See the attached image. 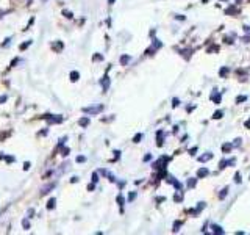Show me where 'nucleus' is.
<instances>
[{
  "label": "nucleus",
  "mask_w": 250,
  "mask_h": 235,
  "mask_svg": "<svg viewBox=\"0 0 250 235\" xmlns=\"http://www.w3.org/2000/svg\"><path fill=\"white\" fill-rule=\"evenodd\" d=\"M5 100H6V96H2V97H0V104H3Z\"/></svg>",
  "instance_id": "11"
},
{
  "label": "nucleus",
  "mask_w": 250,
  "mask_h": 235,
  "mask_svg": "<svg viewBox=\"0 0 250 235\" xmlns=\"http://www.w3.org/2000/svg\"><path fill=\"white\" fill-rule=\"evenodd\" d=\"M102 85H103V89H106V88L109 86V80H108V77H105V80H102Z\"/></svg>",
  "instance_id": "4"
},
{
  "label": "nucleus",
  "mask_w": 250,
  "mask_h": 235,
  "mask_svg": "<svg viewBox=\"0 0 250 235\" xmlns=\"http://www.w3.org/2000/svg\"><path fill=\"white\" fill-rule=\"evenodd\" d=\"M94 60H97V61H100V60H102V57H100V55H94Z\"/></svg>",
  "instance_id": "12"
},
{
  "label": "nucleus",
  "mask_w": 250,
  "mask_h": 235,
  "mask_svg": "<svg viewBox=\"0 0 250 235\" xmlns=\"http://www.w3.org/2000/svg\"><path fill=\"white\" fill-rule=\"evenodd\" d=\"M55 202H56L55 199H50V201H48V209H50V210L55 209Z\"/></svg>",
  "instance_id": "5"
},
{
  "label": "nucleus",
  "mask_w": 250,
  "mask_h": 235,
  "mask_svg": "<svg viewBox=\"0 0 250 235\" xmlns=\"http://www.w3.org/2000/svg\"><path fill=\"white\" fill-rule=\"evenodd\" d=\"M128 60H130V57H127V55H125V57L121 58V63H122V64H125V63H128Z\"/></svg>",
  "instance_id": "7"
},
{
  "label": "nucleus",
  "mask_w": 250,
  "mask_h": 235,
  "mask_svg": "<svg viewBox=\"0 0 250 235\" xmlns=\"http://www.w3.org/2000/svg\"><path fill=\"white\" fill-rule=\"evenodd\" d=\"M31 42H33V41H27L25 44H22V46H20V50H24V49H27V47H28V46H30Z\"/></svg>",
  "instance_id": "6"
},
{
  "label": "nucleus",
  "mask_w": 250,
  "mask_h": 235,
  "mask_svg": "<svg viewBox=\"0 0 250 235\" xmlns=\"http://www.w3.org/2000/svg\"><path fill=\"white\" fill-rule=\"evenodd\" d=\"M70 80H72V82H77L78 80V72H70Z\"/></svg>",
  "instance_id": "3"
},
{
  "label": "nucleus",
  "mask_w": 250,
  "mask_h": 235,
  "mask_svg": "<svg viewBox=\"0 0 250 235\" xmlns=\"http://www.w3.org/2000/svg\"><path fill=\"white\" fill-rule=\"evenodd\" d=\"M88 124H89V119H88V118H83V119H80V126L86 127Z\"/></svg>",
  "instance_id": "2"
},
{
  "label": "nucleus",
  "mask_w": 250,
  "mask_h": 235,
  "mask_svg": "<svg viewBox=\"0 0 250 235\" xmlns=\"http://www.w3.org/2000/svg\"><path fill=\"white\" fill-rule=\"evenodd\" d=\"M24 227H25V229H28V227H30V224H28V221H27V219H24Z\"/></svg>",
  "instance_id": "10"
},
{
  "label": "nucleus",
  "mask_w": 250,
  "mask_h": 235,
  "mask_svg": "<svg viewBox=\"0 0 250 235\" xmlns=\"http://www.w3.org/2000/svg\"><path fill=\"white\" fill-rule=\"evenodd\" d=\"M117 202H119V204H124V197H122V196H117Z\"/></svg>",
  "instance_id": "9"
},
{
  "label": "nucleus",
  "mask_w": 250,
  "mask_h": 235,
  "mask_svg": "<svg viewBox=\"0 0 250 235\" xmlns=\"http://www.w3.org/2000/svg\"><path fill=\"white\" fill-rule=\"evenodd\" d=\"M108 2H109V3H114V0H108Z\"/></svg>",
  "instance_id": "13"
},
{
  "label": "nucleus",
  "mask_w": 250,
  "mask_h": 235,
  "mask_svg": "<svg viewBox=\"0 0 250 235\" xmlns=\"http://www.w3.org/2000/svg\"><path fill=\"white\" fill-rule=\"evenodd\" d=\"M102 110H103V107H102V105H97V107H91V108H83V111H85V113L95 114V113H100Z\"/></svg>",
  "instance_id": "1"
},
{
  "label": "nucleus",
  "mask_w": 250,
  "mask_h": 235,
  "mask_svg": "<svg viewBox=\"0 0 250 235\" xmlns=\"http://www.w3.org/2000/svg\"><path fill=\"white\" fill-rule=\"evenodd\" d=\"M77 161H78V163H83V161H86V157H83V155L77 157Z\"/></svg>",
  "instance_id": "8"
}]
</instances>
